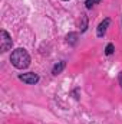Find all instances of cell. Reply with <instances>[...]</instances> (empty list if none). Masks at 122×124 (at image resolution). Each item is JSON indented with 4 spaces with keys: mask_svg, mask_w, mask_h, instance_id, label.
<instances>
[{
    "mask_svg": "<svg viewBox=\"0 0 122 124\" xmlns=\"http://www.w3.org/2000/svg\"><path fill=\"white\" fill-rule=\"evenodd\" d=\"M10 62H12V65H13L14 68H17V69H25V68H27V66L30 65V56H29V54H27L26 49L17 48V49H14V51L12 52V55H10Z\"/></svg>",
    "mask_w": 122,
    "mask_h": 124,
    "instance_id": "cell-1",
    "label": "cell"
},
{
    "mask_svg": "<svg viewBox=\"0 0 122 124\" xmlns=\"http://www.w3.org/2000/svg\"><path fill=\"white\" fill-rule=\"evenodd\" d=\"M12 45H13V40H12L10 35L3 29L0 32V49H1V52H7L12 48Z\"/></svg>",
    "mask_w": 122,
    "mask_h": 124,
    "instance_id": "cell-2",
    "label": "cell"
},
{
    "mask_svg": "<svg viewBox=\"0 0 122 124\" xmlns=\"http://www.w3.org/2000/svg\"><path fill=\"white\" fill-rule=\"evenodd\" d=\"M19 79L23 81L25 84L34 85V84L39 82V75L34 74V72H26V74H20V75H19Z\"/></svg>",
    "mask_w": 122,
    "mask_h": 124,
    "instance_id": "cell-3",
    "label": "cell"
},
{
    "mask_svg": "<svg viewBox=\"0 0 122 124\" xmlns=\"http://www.w3.org/2000/svg\"><path fill=\"white\" fill-rule=\"evenodd\" d=\"M109 25H111V19H103L101 23H99V26H98V29H96V35H98V38H103L105 36V33L108 31V28H109Z\"/></svg>",
    "mask_w": 122,
    "mask_h": 124,
    "instance_id": "cell-4",
    "label": "cell"
},
{
    "mask_svg": "<svg viewBox=\"0 0 122 124\" xmlns=\"http://www.w3.org/2000/svg\"><path fill=\"white\" fill-rule=\"evenodd\" d=\"M78 40H79V35H78L76 32H70V33H68V36H66V42H68L70 46H75V45L78 43Z\"/></svg>",
    "mask_w": 122,
    "mask_h": 124,
    "instance_id": "cell-5",
    "label": "cell"
},
{
    "mask_svg": "<svg viewBox=\"0 0 122 124\" xmlns=\"http://www.w3.org/2000/svg\"><path fill=\"white\" fill-rule=\"evenodd\" d=\"M65 66H66V62H65V61L58 62V63L53 66V69H52V74H53V75H59L62 71L65 69Z\"/></svg>",
    "mask_w": 122,
    "mask_h": 124,
    "instance_id": "cell-6",
    "label": "cell"
},
{
    "mask_svg": "<svg viewBox=\"0 0 122 124\" xmlns=\"http://www.w3.org/2000/svg\"><path fill=\"white\" fill-rule=\"evenodd\" d=\"M88 29V16L82 15L81 16V32H85Z\"/></svg>",
    "mask_w": 122,
    "mask_h": 124,
    "instance_id": "cell-7",
    "label": "cell"
},
{
    "mask_svg": "<svg viewBox=\"0 0 122 124\" xmlns=\"http://www.w3.org/2000/svg\"><path fill=\"white\" fill-rule=\"evenodd\" d=\"M114 51H115L114 43H108V45H106V48H105V54L109 56V55H112V54H114Z\"/></svg>",
    "mask_w": 122,
    "mask_h": 124,
    "instance_id": "cell-8",
    "label": "cell"
},
{
    "mask_svg": "<svg viewBox=\"0 0 122 124\" xmlns=\"http://www.w3.org/2000/svg\"><path fill=\"white\" fill-rule=\"evenodd\" d=\"M96 3H98L96 0H86V9H92Z\"/></svg>",
    "mask_w": 122,
    "mask_h": 124,
    "instance_id": "cell-9",
    "label": "cell"
},
{
    "mask_svg": "<svg viewBox=\"0 0 122 124\" xmlns=\"http://www.w3.org/2000/svg\"><path fill=\"white\" fill-rule=\"evenodd\" d=\"M119 85H121V88H122V72L119 74Z\"/></svg>",
    "mask_w": 122,
    "mask_h": 124,
    "instance_id": "cell-10",
    "label": "cell"
},
{
    "mask_svg": "<svg viewBox=\"0 0 122 124\" xmlns=\"http://www.w3.org/2000/svg\"><path fill=\"white\" fill-rule=\"evenodd\" d=\"M96 1H98V3H99V1H101V0H96Z\"/></svg>",
    "mask_w": 122,
    "mask_h": 124,
    "instance_id": "cell-11",
    "label": "cell"
},
{
    "mask_svg": "<svg viewBox=\"0 0 122 124\" xmlns=\"http://www.w3.org/2000/svg\"><path fill=\"white\" fill-rule=\"evenodd\" d=\"M63 1H68V0H63Z\"/></svg>",
    "mask_w": 122,
    "mask_h": 124,
    "instance_id": "cell-12",
    "label": "cell"
}]
</instances>
